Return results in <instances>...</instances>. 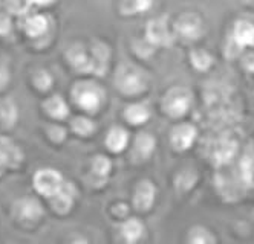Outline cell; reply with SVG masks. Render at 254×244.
I'll list each match as a JSON object with an SVG mask.
<instances>
[{
	"instance_id": "cell-1",
	"label": "cell",
	"mask_w": 254,
	"mask_h": 244,
	"mask_svg": "<svg viewBox=\"0 0 254 244\" xmlns=\"http://www.w3.org/2000/svg\"><path fill=\"white\" fill-rule=\"evenodd\" d=\"M115 84H117V89H120L126 95H136V93L146 89L147 81H146V77H144V73L138 67L132 64H123L117 70Z\"/></svg>"
},
{
	"instance_id": "cell-2",
	"label": "cell",
	"mask_w": 254,
	"mask_h": 244,
	"mask_svg": "<svg viewBox=\"0 0 254 244\" xmlns=\"http://www.w3.org/2000/svg\"><path fill=\"white\" fill-rule=\"evenodd\" d=\"M191 104V95L187 89L175 87L172 89L164 98V108L172 118L184 116Z\"/></svg>"
},
{
	"instance_id": "cell-3",
	"label": "cell",
	"mask_w": 254,
	"mask_h": 244,
	"mask_svg": "<svg viewBox=\"0 0 254 244\" xmlns=\"http://www.w3.org/2000/svg\"><path fill=\"white\" fill-rule=\"evenodd\" d=\"M34 185L37 188V191L43 195L54 197L63 186L62 176L54 171V170H42L35 174L34 177Z\"/></svg>"
},
{
	"instance_id": "cell-4",
	"label": "cell",
	"mask_w": 254,
	"mask_h": 244,
	"mask_svg": "<svg viewBox=\"0 0 254 244\" xmlns=\"http://www.w3.org/2000/svg\"><path fill=\"white\" fill-rule=\"evenodd\" d=\"M74 98L80 107L87 111H97L101 105V92L92 84H78L74 90Z\"/></svg>"
},
{
	"instance_id": "cell-5",
	"label": "cell",
	"mask_w": 254,
	"mask_h": 244,
	"mask_svg": "<svg viewBox=\"0 0 254 244\" xmlns=\"http://www.w3.org/2000/svg\"><path fill=\"white\" fill-rule=\"evenodd\" d=\"M176 31L178 34L186 40H197L202 35V22L196 14L187 12L183 14L176 22Z\"/></svg>"
},
{
	"instance_id": "cell-6",
	"label": "cell",
	"mask_w": 254,
	"mask_h": 244,
	"mask_svg": "<svg viewBox=\"0 0 254 244\" xmlns=\"http://www.w3.org/2000/svg\"><path fill=\"white\" fill-rule=\"evenodd\" d=\"M146 37L152 45L166 46L172 43V35L169 32V28L164 18H156V20L149 22L147 29H146Z\"/></svg>"
},
{
	"instance_id": "cell-7",
	"label": "cell",
	"mask_w": 254,
	"mask_h": 244,
	"mask_svg": "<svg viewBox=\"0 0 254 244\" xmlns=\"http://www.w3.org/2000/svg\"><path fill=\"white\" fill-rule=\"evenodd\" d=\"M155 186L150 180H142L136 186L135 197H133V204L138 211H147L155 201Z\"/></svg>"
},
{
	"instance_id": "cell-8",
	"label": "cell",
	"mask_w": 254,
	"mask_h": 244,
	"mask_svg": "<svg viewBox=\"0 0 254 244\" xmlns=\"http://www.w3.org/2000/svg\"><path fill=\"white\" fill-rule=\"evenodd\" d=\"M194 139H196V128L189 124L178 125L172 131V145L176 149H179V151L189 149L191 144L194 142Z\"/></svg>"
},
{
	"instance_id": "cell-9",
	"label": "cell",
	"mask_w": 254,
	"mask_h": 244,
	"mask_svg": "<svg viewBox=\"0 0 254 244\" xmlns=\"http://www.w3.org/2000/svg\"><path fill=\"white\" fill-rule=\"evenodd\" d=\"M233 40L238 48L254 46V25L247 20L236 22L233 29Z\"/></svg>"
},
{
	"instance_id": "cell-10",
	"label": "cell",
	"mask_w": 254,
	"mask_h": 244,
	"mask_svg": "<svg viewBox=\"0 0 254 244\" xmlns=\"http://www.w3.org/2000/svg\"><path fill=\"white\" fill-rule=\"evenodd\" d=\"M106 145L112 153L123 151V149L126 148V145H127V133L120 127L112 128L111 131H109L107 138H106Z\"/></svg>"
},
{
	"instance_id": "cell-11",
	"label": "cell",
	"mask_w": 254,
	"mask_h": 244,
	"mask_svg": "<svg viewBox=\"0 0 254 244\" xmlns=\"http://www.w3.org/2000/svg\"><path fill=\"white\" fill-rule=\"evenodd\" d=\"M124 116L132 125H141L150 118V111L144 104H133L126 108Z\"/></svg>"
},
{
	"instance_id": "cell-12",
	"label": "cell",
	"mask_w": 254,
	"mask_h": 244,
	"mask_svg": "<svg viewBox=\"0 0 254 244\" xmlns=\"http://www.w3.org/2000/svg\"><path fill=\"white\" fill-rule=\"evenodd\" d=\"M69 58H70V63L74 64V67L81 70V72L95 70V63L89 60V57L84 53L83 48H78V46L72 48L69 52Z\"/></svg>"
},
{
	"instance_id": "cell-13",
	"label": "cell",
	"mask_w": 254,
	"mask_h": 244,
	"mask_svg": "<svg viewBox=\"0 0 254 244\" xmlns=\"http://www.w3.org/2000/svg\"><path fill=\"white\" fill-rule=\"evenodd\" d=\"M121 232L127 243H136L144 234V226L136 218H130L123 224Z\"/></svg>"
},
{
	"instance_id": "cell-14",
	"label": "cell",
	"mask_w": 254,
	"mask_h": 244,
	"mask_svg": "<svg viewBox=\"0 0 254 244\" xmlns=\"http://www.w3.org/2000/svg\"><path fill=\"white\" fill-rule=\"evenodd\" d=\"M155 148V139L149 133H141L135 141V154L141 159H146L152 154Z\"/></svg>"
},
{
	"instance_id": "cell-15",
	"label": "cell",
	"mask_w": 254,
	"mask_h": 244,
	"mask_svg": "<svg viewBox=\"0 0 254 244\" xmlns=\"http://www.w3.org/2000/svg\"><path fill=\"white\" fill-rule=\"evenodd\" d=\"M236 154V144L231 141H221L214 146V159L217 163H227Z\"/></svg>"
},
{
	"instance_id": "cell-16",
	"label": "cell",
	"mask_w": 254,
	"mask_h": 244,
	"mask_svg": "<svg viewBox=\"0 0 254 244\" xmlns=\"http://www.w3.org/2000/svg\"><path fill=\"white\" fill-rule=\"evenodd\" d=\"M155 0H124L121 6L124 14H138V12H147L152 9Z\"/></svg>"
},
{
	"instance_id": "cell-17",
	"label": "cell",
	"mask_w": 254,
	"mask_h": 244,
	"mask_svg": "<svg viewBox=\"0 0 254 244\" xmlns=\"http://www.w3.org/2000/svg\"><path fill=\"white\" fill-rule=\"evenodd\" d=\"M45 108L48 113L56 119H63L67 115V107L60 97H52L51 99H48L45 104Z\"/></svg>"
},
{
	"instance_id": "cell-18",
	"label": "cell",
	"mask_w": 254,
	"mask_h": 244,
	"mask_svg": "<svg viewBox=\"0 0 254 244\" xmlns=\"http://www.w3.org/2000/svg\"><path fill=\"white\" fill-rule=\"evenodd\" d=\"M54 198V208L59 212H67L70 209V204H72V195L67 191V186H62V190L52 197Z\"/></svg>"
},
{
	"instance_id": "cell-19",
	"label": "cell",
	"mask_w": 254,
	"mask_h": 244,
	"mask_svg": "<svg viewBox=\"0 0 254 244\" xmlns=\"http://www.w3.org/2000/svg\"><path fill=\"white\" fill-rule=\"evenodd\" d=\"M25 29L31 37H39L48 29V20L43 15H34L26 22Z\"/></svg>"
},
{
	"instance_id": "cell-20",
	"label": "cell",
	"mask_w": 254,
	"mask_h": 244,
	"mask_svg": "<svg viewBox=\"0 0 254 244\" xmlns=\"http://www.w3.org/2000/svg\"><path fill=\"white\" fill-rule=\"evenodd\" d=\"M42 214L40 209V204L34 200H23L20 203V208H19V215L26 218V220H35L39 215Z\"/></svg>"
},
{
	"instance_id": "cell-21",
	"label": "cell",
	"mask_w": 254,
	"mask_h": 244,
	"mask_svg": "<svg viewBox=\"0 0 254 244\" xmlns=\"http://www.w3.org/2000/svg\"><path fill=\"white\" fill-rule=\"evenodd\" d=\"M191 63L197 70H208L213 63L211 55L205 50H193L191 52Z\"/></svg>"
},
{
	"instance_id": "cell-22",
	"label": "cell",
	"mask_w": 254,
	"mask_h": 244,
	"mask_svg": "<svg viewBox=\"0 0 254 244\" xmlns=\"http://www.w3.org/2000/svg\"><path fill=\"white\" fill-rule=\"evenodd\" d=\"M189 241L196 243V244H205V243H213L214 237H211L210 232L204 228H194L190 231Z\"/></svg>"
},
{
	"instance_id": "cell-23",
	"label": "cell",
	"mask_w": 254,
	"mask_h": 244,
	"mask_svg": "<svg viewBox=\"0 0 254 244\" xmlns=\"http://www.w3.org/2000/svg\"><path fill=\"white\" fill-rule=\"evenodd\" d=\"M72 128H74L78 135L87 136L94 131V124L86 118H77V119H74V122H72Z\"/></svg>"
},
{
	"instance_id": "cell-24",
	"label": "cell",
	"mask_w": 254,
	"mask_h": 244,
	"mask_svg": "<svg viewBox=\"0 0 254 244\" xmlns=\"http://www.w3.org/2000/svg\"><path fill=\"white\" fill-rule=\"evenodd\" d=\"M92 166H94V171L97 174L106 176V174H109V171H111L112 163H111V160H109L107 157H104V156H97Z\"/></svg>"
},
{
	"instance_id": "cell-25",
	"label": "cell",
	"mask_w": 254,
	"mask_h": 244,
	"mask_svg": "<svg viewBox=\"0 0 254 244\" xmlns=\"http://www.w3.org/2000/svg\"><path fill=\"white\" fill-rule=\"evenodd\" d=\"M2 115H3V119L6 122L11 124L14 121V118H15V110H14V107H12L11 102H3V105H2Z\"/></svg>"
},
{
	"instance_id": "cell-26",
	"label": "cell",
	"mask_w": 254,
	"mask_h": 244,
	"mask_svg": "<svg viewBox=\"0 0 254 244\" xmlns=\"http://www.w3.org/2000/svg\"><path fill=\"white\" fill-rule=\"evenodd\" d=\"M35 84L40 89H48L51 86V77L46 72H39V75L35 77Z\"/></svg>"
},
{
	"instance_id": "cell-27",
	"label": "cell",
	"mask_w": 254,
	"mask_h": 244,
	"mask_svg": "<svg viewBox=\"0 0 254 244\" xmlns=\"http://www.w3.org/2000/svg\"><path fill=\"white\" fill-rule=\"evenodd\" d=\"M9 8L14 12H22L28 8V0H9Z\"/></svg>"
},
{
	"instance_id": "cell-28",
	"label": "cell",
	"mask_w": 254,
	"mask_h": 244,
	"mask_svg": "<svg viewBox=\"0 0 254 244\" xmlns=\"http://www.w3.org/2000/svg\"><path fill=\"white\" fill-rule=\"evenodd\" d=\"M244 64H245V67H247L250 72H254V53L247 55L245 60H244Z\"/></svg>"
},
{
	"instance_id": "cell-29",
	"label": "cell",
	"mask_w": 254,
	"mask_h": 244,
	"mask_svg": "<svg viewBox=\"0 0 254 244\" xmlns=\"http://www.w3.org/2000/svg\"><path fill=\"white\" fill-rule=\"evenodd\" d=\"M9 29V20L6 17L0 15V32H6Z\"/></svg>"
},
{
	"instance_id": "cell-30",
	"label": "cell",
	"mask_w": 254,
	"mask_h": 244,
	"mask_svg": "<svg viewBox=\"0 0 254 244\" xmlns=\"http://www.w3.org/2000/svg\"><path fill=\"white\" fill-rule=\"evenodd\" d=\"M35 3H40V5H49V3H52L54 0H34Z\"/></svg>"
},
{
	"instance_id": "cell-31",
	"label": "cell",
	"mask_w": 254,
	"mask_h": 244,
	"mask_svg": "<svg viewBox=\"0 0 254 244\" xmlns=\"http://www.w3.org/2000/svg\"><path fill=\"white\" fill-rule=\"evenodd\" d=\"M0 81H2V72H0Z\"/></svg>"
}]
</instances>
